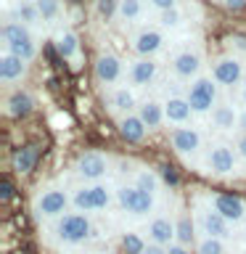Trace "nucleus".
<instances>
[{
    "mask_svg": "<svg viewBox=\"0 0 246 254\" xmlns=\"http://www.w3.org/2000/svg\"><path fill=\"white\" fill-rule=\"evenodd\" d=\"M51 238L56 246H82L93 238V222L82 212H69L63 217L53 220Z\"/></svg>",
    "mask_w": 246,
    "mask_h": 254,
    "instance_id": "obj_1",
    "label": "nucleus"
},
{
    "mask_svg": "<svg viewBox=\"0 0 246 254\" xmlns=\"http://www.w3.org/2000/svg\"><path fill=\"white\" fill-rule=\"evenodd\" d=\"M238 151H233V146L225 140H214L206 146L204 151V159H201V167L206 175L212 178H228V175L236 172V164H238Z\"/></svg>",
    "mask_w": 246,
    "mask_h": 254,
    "instance_id": "obj_2",
    "label": "nucleus"
},
{
    "mask_svg": "<svg viewBox=\"0 0 246 254\" xmlns=\"http://www.w3.org/2000/svg\"><path fill=\"white\" fill-rule=\"evenodd\" d=\"M111 201H114V190L106 183H87V186H79L71 193V206L82 214L103 212V209H109Z\"/></svg>",
    "mask_w": 246,
    "mask_h": 254,
    "instance_id": "obj_3",
    "label": "nucleus"
},
{
    "mask_svg": "<svg viewBox=\"0 0 246 254\" xmlns=\"http://www.w3.org/2000/svg\"><path fill=\"white\" fill-rule=\"evenodd\" d=\"M69 204H71V196L66 190L59 188V186H48L35 196L32 212H35L37 220H59V217H63V212H66Z\"/></svg>",
    "mask_w": 246,
    "mask_h": 254,
    "instance_id": "obj_4",
    "label": "nucleus"
},
{
    "mask_svg": "<svg viewBox=\"0 0 246 254\" xmlns=\"http://www.w3.org/2000/svg\"><path fill=\"white\" fill-rule=\"evenodd\" d=\"M3 45H5V53H13L24 61H32L35 53H37L29 29L19 21H5L3 24Z\"/></svg>",
    "mask_w": 246,
    "mask_h": 254,
    "instance_id": "obj_5",
    "label": "nucleus"
},
{
    "mask_svg": "<svg viewBox=\"0 0 246 254\" xmlns=\"http://www.w3.org/2000/svg\"><path fill=\"white\" fill-rule=\"evenodd\" d=\"M185 98L196 114H212L217 109V82L212 77H196L188 85Z\"/></svg>",
    "mask_w": 246,
    "mask_h": 254,
    "instance_id": "obj_6",
    "label": "nucleus"
},
{
    "mask_svg": "<svg viewBox=\"0 0 246 254\" xmlns=\"http://www.w3.org/2000/svg\"><path fill=\"white\" fill-rule=\"evenodd\" d=\"M117 204L122 206L127 214H132V217H146V214L154 212V196L146 193V190H140L138 186H119L117 188Z\"/></svg>",
    "mask_w": 246,
    "mask_h": 254,
    "instance_id": "obj_7",
    "label": "nucleus"
},
{
    "mask_svg": "<svg viewBox=\"0 0 246 254\" xmlns=\"http://www.w3.org/2000/svg\"><path fill=\"white\" fill-rule=\"evenodd\" d=\"M172 148H175V154L183 156L185 162H190V159H196V156H201L204 154V135L198 127L193 125H185V127H175L172 130Z\"/></svg>",
    "mask_w": 246,
    "mask_h": 254,
    "instance_id": "obj_8",
    "label": "nucleus"
},
{
    "mask_svg": "<svg viewBox=\"0 0 246 254\" xmlns=\"http://www.w3.org/2000/svg\"><path fill=\"white\" fill-rule=\"evenodd\" d=\"M172 74L178 77V79H193L198 77V71H201L204 66V53H201V48L198 45H185V48H180L178 53L172 56Z\"/></svg>",
    "mask_w": 246,
    "mask_h": 254,
    "instance_id": "obj_9",
    "label": "nucleus"
},
{
    "mask_svg": "<svg viewBox=\"0 0 246 254\" xmlns=\"http://www.w3.org/2000/svg\"><path fill=\"white\" fill-rule=\"evenodd\" d=\"M196 228L201 238H220V241H228L233 236L230 230V222L222 217L220 212H214L212 206H198L196 209Z\"/></svg>",
    "mask_w": 246,
    "mask_h": 254,
    "instance_id": "obj_10",
    "label": "nucleus"
},
{
    "mask_svg": "<svg viewBox=\"0 0 246 254\" xmlns=\"http://www.w3.org/2000/svg\"><path fill=\"white\" fill-rule=\"evenodd\" d=\"M212 79L222 87H233L244 82V64L236 56H220L212 64Z\"/></svg>",
    "mask_w": 246,
    "mask_h": 254,
    "instance_id": "obj_11",
    "label": "nucleus"
},
{
    "mask_svg": "<svg viewBox=\"0 0 246 254\" xmlns=\"http://www.w3.org/2000/svg\"><path fill=\"white\" fill-rule=\"evenodd\" d=\"M127 74H124V64L117 53H101L95 59V79L106 87H117Z\"/></svg>",
    "mask_w": 246,
    "mask_h": 254,
    "instance_id": "obj_12",
    "label": "nucleus"
},
{
    "mask_svg": "<svg viewBox=\"0 0 246 254\" xmlns=\"http://www.w3.org/2000/svg\"><path fill=\"white\" fill-rule=\"evenodd\" d=\"M74 172L87 183H101L109 172V156L98 154V151H87V154H82L77 159Z\"/></svg>",
    "mask_w": 246,
    "mask_h": 254,
    "instance_id": "obj_13",
    "label": "nucleus"
},
{
    "mask_svg": "<svg viewBox=\"0 0 246 254\" xmlns=\"http://www.w3.org/2000/svg\"><path fill=\"white\" fill-rule=\"evenodd\" d=\"M140 103L135 98V90L130 85H117L109 90V111L111 114H117L119 119L122 117H130L132 109H138Z\"/></svg>",
    "mask_w": 246,
    "mask_h": 254,
    "instance_id": "obj_14",
    "label": "nucleus"
},
{
    "mask_svg": "<svg viewBox=\"0 0 246 254\" xmlns=\"http://www.w3.org/2000/svg\"><path fill=\"white\" fill-rule=\"evenodd\" d=\"M209 206L214 212H220L222 217H225L230 225H236V222H244L246 220V204L241 198L236 196H228V193H217L209 198Z\"/></svg>",
    "mask_w": 246,
    "mask_h": 254,
    "instance_id": "obj_15",
    "label": "nucleus"
},
{
    "mask_svg": "<svg viewBox=\"0 0 246 254\" xmlns=\"http://www.w3.org/2000/svg\"><path fill=\"white\" fill-rule=\"evenodd\" d=\"M164 48V32L162 29H140L138 35L132 37V51L140 56V59H154V56Z\"/></svg>",
    "mask_w": 246,
    "mask_h": 254,
    "instance_id": "obj_16",
    "label": "nucleus"
},
{
    "mask_svg": "<svg viewBox=\"0 0 246 254\" xmlns=\"http://www.w3.org/2000/svg\"><path fill=\"white\" fill-rule=\"evenodd\" d=\"M164 103V117H167V125H178V127H185L190 119H193L196 111L190 109V103L185 95H167L162 101Z\"/></svg>",
    "mask_w": 246,
    "mask_h": 254,
    "instance_id": "obj_17",
    "label": "nucleus"
},
{
    "mask_svg": "<svg viewBox=\"0 0 246 254\" xmlns=\"http://www.w3.org/2000/svg\"><path fill=\"white\" fill-rule=\"evenodd\" d=\"M159 64L154 59H135L127 69V85L130 87H146L156 79Z\"/></svg>",
    "mask_w": 246,
    "mask_h": 254,
    "instance_id": "obj_18",
    "label": "nucleus"
},
{
    "mask_svg": "<svg viewBox=\"0 0 246 254\" xmlns=\"http://www.w3.org/2000/svg\"><path fill=\"white\" fill-rule=\"evenodd\" d=\"M148 241L156 246H170L175 244V220L170 214H156L154 220L148 222Z\"/></svg>",
    "mask_w": 246,
    "mask_h": 254,
    "instance_id": "obj_19",
    "label": "nucleus"
},
{
    "mask_svg": "<svg viewBox=\"0 0 246 254\" xmlns=\"http://www.w3.org/2000/svg\"><path fill=\"white\" fill-rule=\"evenodd\" d=\"M238 119H241V111H238L233 103H217V109L212 111V127L217 132L238 130Z\"/></svg>",
    "mask_w": 246,
    "mask_h": 254,
    "instance_id": "obj_20",
    "label": "nucleus"
},
{
    "mask_svg": "<svg viewBox=\"0 0 246 254\" xmlns=\"http://www.w3.org/2000/svg\"><path fill=\"white\" fill-rule=\"evenodd\" d=\"M27 74V61L19 59V56L13 53H3L0 56V79H3L5 85H13L16 79H21Z\"/></svg>",
    "mask_w": 246,
    "mask_h": 254,
    "instance_id": "obj_21",
    "label": "nucleus"
},
{
    "mask_svg": "<svg viewBox=\"0 0 246 254\" xmlns=\"http://www.w3.org/2000/svg\"><path fill=\"white\" fill-rule=\"evenodd\" d=\"M138 117L143 119V125L148 127V130H159L164 122H167V117H164V103H159V101H140V106H138Z\"/></svg>",
    "mask_w": 246,
    "mask_h": 254,
    "instance_id": "obj_22",
    "label": "nucleus"
},
{
    "mask_svg": "<svg viewBox=\"0 0 246 254\" xmlns=\"http://www.w3.org/2000/svg\"><path fill=\"white\" fill-rule=\"evenodd\" d=\"M148 127L143 125V119L138 114H130V117H122L119 119V135L127 140V143H140L146 138Z\"/></svg>",
    "mask_w": 246,
    "mask_h": 254,
    "instance_id": "obj_23",
    "label": "nucleus"
},
{
    "mask_svg": "<svg viewBox=\"0 0 246 254\" xmlns=\"http://www.w3.org/2000/svg\"><path fill=\"white\" fill-rule=\"evenodd\" d=\"M198 236V228H196V217L183 212L178 220H175V241L183 244V246H190Z\"/></svg>",
    "mask_w": 246,
    "mask_h": 254,
    "instance_id": "obj_24",
    "label": "nucleus"
},
{
    "mask_svg": "<svg viewBox=\"0 0 246 254\" xmlns=\"http://www.w3.org/2000/svg\"><path fill=\"white\" fill-rule=\"evenodd\" d=\"M56 51H59L61 59L66 61H77L79 59V40L71 29H63L59 32V37H56Z\"/></svg>",
    "mask_w": 246,
    "mask_h": 254,
    "instance_id": "obj_25",
    "label": "nucleus"
},
{
    "mask_svg": "<svg viewBox=\"0 0 246 254\" xmlns=\"http://www.w3.org/2000/svg\"><path fill=\"white\" fill-rule=\"evenodd\" d=\"M35 164H37V151H35V146H24V148H19V151L13 154V170L19 172V175L32 172V170H35Z\"/></svg>",
    "mask_w": 246,
    "mask_h": 254,
    "instance_id": "obj_26",
    "label": "nucleus"
},
{
    "mask_svg": "<svg viewBox=\"0 0 246 254\" xmlns=\"http://www.w3.org/2000/svg\"><path fill=\"white\" fill-rule=\"evenodd\" d=\"M143 8H146V0H119L117 16H119L122 21L132 24V21H138L140 16H143Z\"/></svg>",
    "mask_w": 246,
    "mask_h": 254,
    "instance_id": "obj_27",
    "label": "nucleus"
},
{
    "mask_svg": "<svg viewBox=\"0 0 246 254\" xmlns=\"http://www.w3.org/2000/svg\"><path fill=\"white\" fill-rule=\"evenodd\" d=\"M5 106H8L5 111L11 117H27L29 111H32V106H35V101H32V95H27V93H16V95L8 98Z\"/></svg>",
    "mask_w": 246,
    "mask_h": 254,
    "instance_id": "obj_28",
    "label": "nucleus"
},
{
    "mask_svg": "<svg viewBox=\"0 0 246 254\" xmlns=\"http://www.w3.org/2000/svg\"><path fill=\"white\" fill-rule=\"evenodd\" d=\"M16 16H19V24H24V27H35V24L43 21L35 0H21V3L16 5Z\"/></svg>",
    "mask_w": 246,
    "mask_h": 254,
    "instance_id": "obj_29",
    "label": "nucleus"
},
{
    "mask_svg": "<svg viewBox=\"0 0 246 254\" xmlns=\"http://www.w3.org/2000/svg\"><path fill=\"white\" fill-rule=\"evenodd\" d=\"M35 5L45 24H56L61 19V0H35Z\"/></svg>",
    "mask_w": 246,
    "mask_h": 254,
    "instance_id": "obj_30",
    "label": "nucleus"
},
{
    "mask_svg": "<svg viewBox=\"0 0 246 254\" xmlns=\"http://www.w3.org/2000/svg\"><path fill=\"white\" fill-rule=\"evenodd\" d=\"M135 186H138L140 190H146V193L156 196L159 190V175L154 170H140L138 175H135Z\"/></svg>",
    "mask_w": 246,
    "mask_h": 254,
    "instance_id": "obj_31",
    "label": "nucleus"
},
{
    "mask_svg": "<svg viewBox=\"0 0 246 254\" xmlns=\"http://www.w3.org/2000/svg\"><path fill=\"white\" fill-rule=\"evenodd\" d=\"M196 254H228V246L220 238H198Z\"/></svg>",
    "mask_w": 246,
    "mask_h": 254,
    "instance_id": "obj_32",
    "label": "nucleus"
},
{
    "mask_svg": "<svg viewBox=\"0 0 246 254\" xmlns=\"http://www.w3.org/2000/svg\"><path fill=\"white\" fill-rule=\"evenodd\" d=\"M146 241H143V238L138 236V233H124L122 236V252L124 254H143L146 252Z\"/></svg>",
    "mask_w": 246,
    "mask_h": 254,
    "instance_id": "obj_33",
    "label": "nucleus"
},
{
    "mask_svg": "<svg viewBox=\"0 0 246 254\" xmlns=\"http://www.w3.org/2000/svg\"><path fill=\"white\" fill-rule=\"evenodd\" d=\"M180 24H183V11L180 8H172V11L159 13V27L162 29H178Z\"/></svg>",
    "mask_w": 246,
    "mask_h": 254,
    "instance_id": "obj_34",
    "label": "nucleus"
},
{
    "mask_svg": "<svg viewBox=\"0 0 246 254\" xmlns=\"http://www.w3.org/2000/svg\"><path fill=\"white\" fill-rule=\"evenodd\" d=\"M119 11V0H98V13L103 19H111Z\"/></svg>",
    "mask_w": 246,
    "mask_h": 254,
    "instance_id": "obj_35",
    "label": "nucleus"
},
{
    "mask_svg": "<svg viewBox=\"0 0 246 254\" xmlns=\"http://www.w3.org/2000/svg\"><path fill=\"white\" fill-rule=\"evenodd\" d=\"M151 8H156L159 13L162 11H172V8H178V0H146Z\"/></svg>",
    "mask_w": 246,
    "mask_h": 254,
    "instance_id": "obj_36",
    "label": "nucleus"
},
{
    "mask_svg": "<svg viewBox=\"0 0 246 254\" xmlns=\"http://www.w3.org/2000/svg\"><path fill=\"white\" fill-rule=\"evenodd\" d=\"M159 172H162V180L167 186H178V175L172 172V167H159Z\"/></svg>",
    "mask_w": 246,
    "mask_h": 254,
    "instance_id": "obj_37",
    "label": "nucleus"
},
{
    "mask_svg": "<svg viewBox=\"0 0 246 254\" xmlns=\"http://www.w3.org/2000/svg\"><path fill=\"white\" fill-rule=\"evenodd\" d=\"M11 196H13L11 180H3V183H0V201H11Z\"/></svg>",
    "mask_w": 246,
    "mask_h": 254,
    "instance_id": "obj_38",
    "label": "nucleus"
},
{
    "mask_svg": "<svg viewBox=\"0 0 246 254\" xmlns=\"http://www.w3.org/2000/svg\"><path fill=\"white\" fill-rule=\"evenodd\" d=\"M228 43H230V48H233V51H241V53H246V37H244V35L230 37Z\"/></svg>",
    "mask_w": 246,
    "mask_h": 254,
    "instance_id": "obj_39",
    "label": "nucleus"
},
{
    "mask_svg": "<svg viewBox=\"0 0 246 254\" xmlns=\"http://www.w3.org/2000/svg\"><path fill=\"white\" fill-rule=\"evenodd\" d=\"M222 5H225L228 8V11H244V8H246V0H222Z\"/></svg>",
    "mask_w": 246,
    "mask_h": 254,
    "instance_id": "obj_40",
    "label": "nucleus"
},
{
    "mask_svg": "<svg viewBox=\"0 0 246 254\" xmlns=\"http://www.w3.org/2000/svg\"><path fill=\"white\" fill-rule=\"evenodd\" d=\"M167 254H190V249H188V246H183V244L175 241V244L167 246Z\"/></svg>",
    "mask_w": 246,
    "mask_h": 254,
    "instance_id": "obj_41",
    "label": "nucleus"
},
{
    "mask_svg": "<svg viewBox=\"0 0 246 254\" xmlns=\"http://www.w3.org/2000/svg\"><path fill=\"white\" fill-rule=\"evenodd\" d=\"M143 254H167V246H156V244H148Z\"/></svg>",
    "mask_w": 246,
    "mask_h": 254,
    "instance_id": "obj_42",
    "label": "nucleus"
},
{
    "mask_svg": "<svg viewBox=\"0 0 246 254\" xmlns=\"http://www.w3.org/2000/svg\"><path fill=\"white\" fill-rule=\"evenodd\" d=\"M236 151H238V156H241L244 162H246V135H241V138H238V146H236Z\"/></svg>",
    "mask_w": 246,
    "mask_h": 254,
    "instance_id": "obj_43",
    "label": "nucleus"
},
{
    "mask_svg": "<svg viewBox=\"0 0 246 254\" xmlns=\"http://www.w3.org/2000/svg\"><path fill=\"white\" fill-rule=\"evenodd\" d=\"M238 132L246 135V109L241 111V119H238Z\"/></svg>",
    "mask_w": 246,
    "mask_h": 254,
    "instance_id": "obj_44",
    "label": "nucleus"
},
{
    "mask_svg": "<svg viewBox=\"0 0 246 254\" xmlns=\"http://www.w3.org/2000/svg\"><path fill=\"white\" fill-rule=\"evenodd\" d=\"M241 103L246 106V79H244V85H241Z\"/></svg>",
    "mask_w": 246,
    "mask_h": 254,
    "instance_id": "obj_45",
    "label": "nucleus"
},
{
    "mask_svg": "<svg viewBox=\"0 0 246 254\" xmlns=\"http://www.w3.org/2000/svg\"><path fill=\"white\" fill-rule=\"evenodd\" d=\"M101 254H114V252H101Z\"/></svg>",
    "mask_w": 246,
    "mask_h": 254,
    "instance_id": "obj_46",
    "label": "nucleus"
},
{
    "mask_svg": "<svg viewBox=\"0 0 246 254\" xmlns=\"http://www.w3.org/2000/svg\"><path fill=\"white\" fill-rule=\"evenodd\" d=\"M244 254H246V252H244Z\"/></svg>",
    "mask_w": 246,
    "mask_h": 254,
    "instance_id": "obj_47",
    "label": "nucleus"
}]
</instances>
